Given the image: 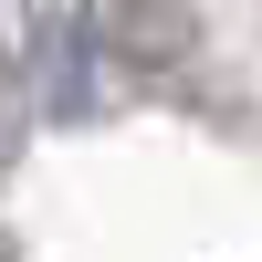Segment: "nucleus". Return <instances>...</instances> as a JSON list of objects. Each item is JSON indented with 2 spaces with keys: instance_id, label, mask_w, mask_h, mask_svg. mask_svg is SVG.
<instances>
[]
</instances>
